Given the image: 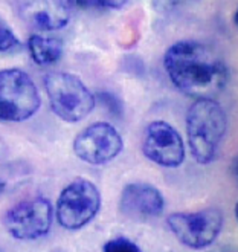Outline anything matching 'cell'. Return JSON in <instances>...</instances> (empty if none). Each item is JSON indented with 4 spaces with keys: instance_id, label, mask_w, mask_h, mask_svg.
I'll return each mask as SVG.
<instances>
[{
    "instance_id": "13",
    "label": "cell",
    "mask_w": 238,
    "mask_h": 252,
    "mask_svg": "<svg viewBox=\"0 0 238 252\" xmlns=\"http://www.w3.org/2000/svg\"><path fill=\"white\" fill-rule=\"evenodd\" d=\"M104 252H142L141 248L125 237H116L104 245Z\"/></svg>"
},
{
    "instance_id": "9",
    "label": "cell",
    "mask_w": 238,
    "mask_h": 252,
    "mask_svg": "<svg viewBox=\"0 0 238 252\" xmlns=\"http://www.w3.org/2000/svg\"><path fill=\"white\" fill-rule=\"evenodd\" d=\"M142 150L151 162L167 168L180 167L185 159L180 133L165 121H153L147 127Z\"/></svg>"
},
{
    "instance_id": "8",
    "label": "cell",
    "mask_w": 238,
    "mask_h": 252,
    "mask_svg": "<svg viewBox=\"0 0 238 252\" xmlns=\"http://www.w3.org/2000/svg\"><path fill=\"white\" fill-rule=\"evenodd\" d=\"M52 225V206L44 197L25 200L6 213L5 228L17 240H35L46 235Z\"/></svg>"
},
{
    "instance_id": "14",
    "label": "cell",
    "mask_w": 238,
    "mask_h": 252,
    "mask_svg": "<svg viewBox=\"0 0 238 252\" xmlns=\"http://www.w3.org/2000/svg\"><path fill=\"white\" fill-rule=\"evenodd\" d=\"M73 3L87 9H119L127 2H121V0H118V2H113V0H77Z\"/></svg>"
},
{
    "instance_id": "10",
    "label": "cell",
    "mask_w": 238,
    "mask_h": 252,
    "mask_svg": "<svg viewBox=\"0 0 238 252\" xmlns=\"http://www.w3.org/2000/svg\"><path fill=\"white\" fill-rule=\"evenodd\" d=\"M165 208L162 192L148 184H130L122 189L119 210L133 220H147L162 214Z\"/></svg>"
},
{
    "instance_id": "7",
    "label": "cell",
    "mask_w": 238,
    "mask_h": 252,
    "mask_svg": "<svg viewBox=\"0 0 238 252\" xmlns=\"http://www.w3.org/2000/svg\"><path fill=\"white\" fill-rule=\"evenodd\" d=\"M124 148L122 136L109 123L86 127L73 141V152L90 165H104L119 156Z\"/></svg>"
},
{
    "instance_id": "1",
    "label": "cell",
    "mask_w": 238,
    "mask_h": 252,
    "mask_svg": "<svg viewBox=\"0 0 238 252\" xmlns=\"http://www.w3.org/2000/svg\"><path fill=\"white\" fill-rule=\"evenodd\" d=\"M163 64L178 91L196 99H214L229 80V69L218 54L196 40L174 43Z\"/></svg>"
},
{
    "instance_id": "6",
    "label": "cell",
    "mask_w": 238,
    "mask_h": 252,
    "mask_svg": "<svg viewBox=\"0 0 238 252\" xmlns=\"http://www.w3.org/2000/svg\"><path fill=\"white\" fill-rule=\"evenodd\" d=\"M171 232L182 245L203 249L212 245L223 226V214L217 208L197 213H173L167 219Z\"/></svg>"
},
{
    "instance_id": "5",
    "label": "cell",
    "mask_w": 238,
    "mask_h": 252,
    "mask_svg": "<svg viewBox=\"0 0 238 252\" xmlns=\"http://www.w3.org/2000/svg\"><path fill=\"white\" fill-rule=\"evenodd\" d=\"M101 206V194L96 185L87 179L69 184L58 197L57 220L66 229L77 231L95 219Z\"/></svg>"
},
{
    "instance_id": "15",
    "label": "cell",
    "mask_w": 238,
    "mask_h": 252,
    "mask_svg": "<svg viewBox=\"0 0 238 252\" xmlns=\"http://www.w3.org/2000/svg\"><path fill=\"white\" fill-rule=\"evenodd\" d=\"M16 46H19V38L16 37V34L0 23V52L9 51Z\"/></svg>"
},
{
    "instance_id": "4",
    "label": "cell",
    "mask_w": 238,
    "mask_h": 252,
    "mask_svg": "<svg viewBox=\"0 0 238 252\" xmlns=\"http://www.w3.org/2000/svg\"><path fill=\"white\" fill-rule=\"evenodd\" d=\"M40 104V94L26 72L0 70V121H26L37 113Z\"/></svg>"
},
{
    "instance_id": "12",
    "label": "cell",
    "mask_w": 238,
    "mask_h": 252,
    "mask_svg": "<svg viewBox=\"0 0 238 252\" xmlns=\"http://www.w3.org/2000/svg\"><path fill=\"white\" fill-rule=\"evenodd\" d=\"M28 48L32 60L40 66H49L57 63L63 55V43L58 38H49L34 34L28 40Z\"/></svg>"
},
{
    "instance_id": "11",
    "label": "cell",
    "mask_w": 238,
    "mask_h": 252,
    "mask_svg": "<svg viewBox=\"0 0 238 252\" xmlns=\"http://www.w3.org/2000/svg\"><path fill=\"white\" fill-rule=\"evenodd\" d=\"M23 17L41 31L64 28L70 20L67 2H28L23 6Z\"/></svg>"
},
{
    "instance_id": "2",
    "label": "cell",
    "mask_w": 238,
    "mask_h": 252,
    "mask_svg": "<svg viewBox=\"0 0 238 252\" xmlns=\"http://www.w3.org/2000/svg\"><path fill=\"white\" fill-rule=\"evenodd\" d=\"M228 128L226 112L214 99H196L186 113V136L192 158L206 165L214 160Z\"/></svg>"
},
{
    "instance_id": "3",
    "label": "cell",
    "mask_w": 238,
    "mask_h": 252,
    "mask_svg": "<svg viewBox=\"0 0 238 252\" xmlns=\"http://www.w3.org/2000/svg\"><path fill=\"white\" fill-rule=\"evenodd\" d=\"M51 107L66 123H78L95 107V96L73 73L51 72L44 77Z\"/></svg>"
}]
</instances>
